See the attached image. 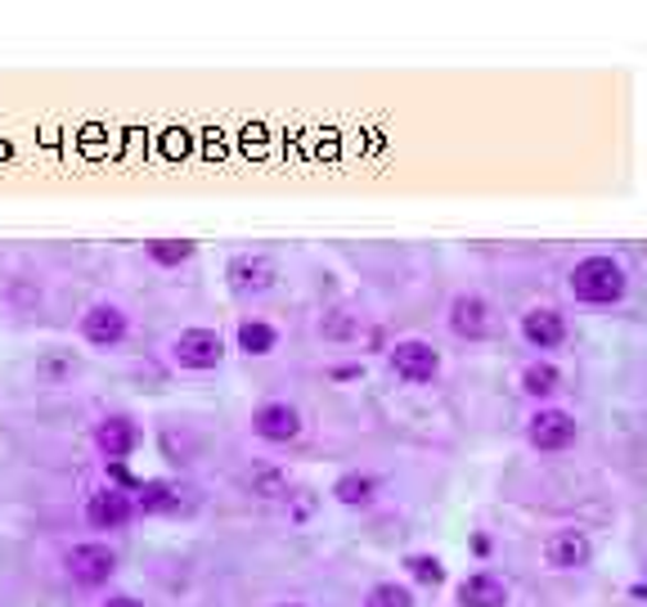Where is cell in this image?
<instances>
[{
	"label": "cell",
	"mask_w": 647,
	"mask_h": 607,
	"mask_svg": "<svg viewBox=\"0 0 647 607\" xmlns=\"http://www.w3.org/2000/svg\"><path fill=\"white\" fill-rule=\"evenodd\" d=\"M566 284H571V297L575 302H585V306H612V302L625 297V270L612 257H585V261H575Z\"/></svg>",
	"instance_id": "obj_1"
},
{
	"label": "cell",
	"mask_w": 647,
	"mask_h": 607,
	"mask_svg": "<svg viewBox=\"0 0 647 607\" xmlns=\"http://www.w3.org/2000/svg\"><path fill=\"white\" fill-rule=\"evenodd\" d=\"M225 337L208 324H193V328H180L171 343H167V360L184 374H212L225 365Z\"/></svg>",
	"instance_id": "obj_2"
},
{
	"label": "cell",
	"mask_w": 647,
	"mask_h": 607,
	"mask_svg": "<svg viewBox=\"0 0 647 607\" xmlns=\"http://www.w3.org/2000/svg\"><path fill=\"white\" fill-rule=\"evenodd\" d=\"M77 337L95 352H117L126 337H131V311H126L121 302H113V297H99V302H91L82 311Z\"/></svg>",
	"instance_id": "obj_3"
},
{
	"label": "cell",
	"mask_w": 647,
	"mask_h": 607,
	"mask_svg": "<svg viewBox=\"0 0 647 607\" xmlns=\"http://www.w3.org/2000/svg\"><path fill=\"white\" fill-rule=\"evenodd\" d=\"M121 558L113 545H104V540H82V545H73L68 554H63V572H68L73 585L82 589H104L113 576H117Z\"/></svg>",
	"instance_id": "obj_4"
},
{
	"label": "cell",
	"mask_w": 647,
	"mask_h": 607,
	"mask_svg": "<svg viewBox=\"0 0 647 607\" xmlns=\"http://www.w3.org/2000/svg\"><path fill=\"white\" fill-rule=\"evenodd\" d=\"M131 504H136V517L140 513L145 517H180L199 504V491L176 482V478H145V482H136Z\"/></svg>",
	"instance_id": "obj_5"
},
{
	"label": "cell",
	"mask_w": 647,
	"mask_h": 607,
	"mask_svg": "<svg viewBox=\"0 0 647 607\" xmlns=\"http://www.w3.org/2000/svg\"><path fill=\"white\" fill-rule=\"evenodd\" d=\"M275 284H279V265H275V257H266V252H234V257L225 261V289H230L234 297H243V302L266 297Z\"/></svg>",
	"instance_id": "obj_6"
},
{
	"label": "cell",
	"mask_w": 647,
	"mask_h": 607,
	"mask_svg": "<svg viewBox=\"0 0 647 607\" xmlns=\"http://www.w3.org/2000/svg\"><path fill=\"white\" fill-rule=\"evenodd\" d=\"M91 441H95V450H99L104 463H126V459H131V454L145 446V428H140L131 415L113 410V415H104V419L91 428Z\"/></svg>",
	"instance_id": "obj_7"
},
{
	"label": "cell",
	"mask_w": 647,
	"mask_h": 607,
	"mask_svg": "<svg viewBox=\"0 0 647 607\" xmlns=\"http://www.w3.org/2000/svg\"><path fill=\"white\" fill-rule=\"evenodd\" d=\"M386 365L401 383H432L441 374V352L427 343V337H396L392 347H386Z\"/></svg>",
	"instance_id": "obj_8"
},
{
	"label": "cell",
	"mask_w": 647,
	"mask_h": 607,
	"mask_svg": "<svg viewBox=\"0 0 647 607\" xmlns=\"http://www.w3.org/2000/svg\"><path fill=\"white\" fill-rule=\"evenodd\" d=\"M86 526L91 531H126L136 522V504H131V491H117V486H95L86 495V509H82Z\"/></svg>",
	"instance_id": "obj_9"
},
{
	"label": "cell",
	"mask_w": 647,
	"mask_h": 607,
	"mask_svg": "<svg viewBox=\"0 0 647 607\" xmlns=\"http://www.w3.org/2000/svg\"><path fill=\"white\" fill-rule=\"evenodd\" d=\"M301 410L297 405H288V400H262L252 410V437L256 441H266V446H288V441H297L301 437Z\"/></svg>",
	"instance_id": "obj_10"
},
{
	"label": "cell",
	"mask_w": 647,
	"mask_h": 607,
	"mask_svg": "<svg viewBox=\"0 0 647 607\" xmlns=\"http://www.w3.org/2000/svg\"><path fill=\"white\" fill-rule=\"evenodd\" d=\"M575 437H580L575 415L553 410V405H540V410L527 419V441H531L535 450H544V454H558V450L575 446Z\"/></svg>",
	"instance_id": "obj_11"
},
{
	"label": "cell",
	"mask_w": 647,
	"mask_h": 607,
	"mask_svg": "<svg viewBox=\"0 0 647 607\" xmlns=\"http://www.w3.org/2000/svg\"><path fill=\"white\" fill-rule=\"evenodd\" d=\"M445 324L455 337H464V343H486V337L495 333V311L481 293H459L455 302H449Z\"/></svg>",
	"instance_id": "obj_12"
},
{
	"label": "cell",
	"mask_w": 647,
	"mask_h": 607,
	"mask_svg": "<svg viewBox=\"0 0 647 607\" xmlns=\"http://www.w3.org/2000/svg\"><path fill=\"white\" fill-rule=\"evenodd\" d=\"M590 558H594V540L580 526H558L544 540V563L553 572H580V567H590Z\"/></svg>",
	"instance_id": "obj_13"
},
{
	"label": "cell",
	"mask_w": 647,
	"mask_h": 607,
	"mask_svg": "<svg viewBox=\"0 0 647 607\" xmlns=\"http://www.w3.org/2000/svg\"><path fill=\"white\" fill-rule=\"evenodd\" d=\"M522 337H527L535 352H553V347L566 343V320L553 306H531L522 315Z\"/></svg>",
	"instance_id": "obj_14"
},
{
	"label": "cell",
	"mask_w": 647,
	"mask_h": 607,
	"mask_svg": "<svg viewBox=\"0 0 647 607\" xmlns=\"http://www.w3.org/2000/svg\"><path fill=\"white\" fill-rule=\"evenodd\" d=\"M77 374H82V356L73 347H45L32 365V378L41 387H68Z\"/></svg>",
	"instance_id": "obj_15"
},
{
	"label": "cell",
	"mask_w": 647,
	"mask_h": 607,
	"mask_svg": "<svg viewBox=\"0 0 647 607\" xmlns=\"http://www.w3.org/2000/svg\"><path fill=\"white\" fill-rule=\"evenodd\" d=\"M455 603L459 607H508V585L495 572H473V576L459 580Z\"/></svg>",
	"instance_id": "obj_16"
},
{
	"label": "cell",
	"mask_w": 647,
	"mask_h": 607,
	"mask_svg": "<svg viewBox=\"0 0 647 607\" xmlns=\"http://www.w3.org/2000/svg\"><path fill=\"white\" fill-rule=\"evenodd\" d=\"M234 347L243 356H271L279 347V328L271 320H262V315H243L238 328H234Z\"/></svg>",
	"instance_id": "obj_17"
},
{
	"label": "cell",
	"mask_w": 647,
	"mask_h": 607,
	"mask_svg": "<svg viewBox=\"0 0 647 607\" xmlns=\"http://www.w3.org/2000/svg\"><path fill=\"white\" fill-rule=\"evenodd\" d=\"M329 495L342 509H369L378 500V478H373V472H342V478L329 486Z\"/></svg>",
	"instance_id": "obj_18"
},
{
	"label": "cell",
	"mask_w": 647,
	"mask_h": 607,
	"mask_svg": "<svg viewBox=\"0 0 647 607\" xmlns=\"http://www.w3.org/2000/svg\"><path fill=\"white\" fill-rule=\"evenodd\" d=\"M247 495H256V500H288L293 495V478L284 468H275V463H262V468H252L247 472Z\"/></svg>",
	"instance_id": "obj_19"
},
{
	"label": "cell",
	"mask_w": 647,
	"mask_h": 607,
	"mask_svg": "<svg viewBox=\"0 0 647 607\" xmlns=\"http://www.w3.org/2000/svg\"><path fill=\"white\" fill-rule=\"evenodd\" d=\"M193 257H199V243H189V239H149L145 243V261H153L158 270H180Z\"/></svg>",
	"instance_id": "obj_20"
},
{
	"label": "cell",
	"mask_w": 647,
	"mask_h": 607,
	"mask_svg": "<svg viewBox=\"0 0 647 607\" xmlns=\"http://www.w3.org/2000/svg\"><path fill=\"white\" fill-rule=\"evenodd\" d=\"M558 387H562V369H558V365H549V360H535V365H527V369H522V391H527V396H535V400H549Z\"/></svg>",
	"instance_id": "obj_21"
},
{
	"label": "cell",
	"mask_w": 647,
	"mask_h": 607,
	"mask_svg": "<svg viewBox=\"0 0 647 607\" xmlns=\"http://www.w3.org/2000/svg\"><path fill=\"white\" fill-rule=\"evenodd\" d=\"M364 607H414V589L410 585H396V580H378L364 594Z\"/></svg>",
	"instance_id": "obj_22"
},
{
	"label": "cell",
	"mask_w": 647,
	"mask_h": 607,
	"mask_svg": "<svg viewBox=\"0 0 647 607\" xmlns=\"http://www.w3.org/2000/svg\"><path fill=\"white\" fill-rule=\"evenodd\" d=\"M319 333L329 337V343H347V337L360 333V315H351L347 306H338V311H329V315L319 320Z\"/></svg>",
	"instance_id": "obj_23"
},
{
	"label": "cell",
	"mask_w": 647,
	"mask_h": 607,
	"mask_svg": "<svg viewBox=\"0 0 647 607\" xmlns=\"http://www.w3.org/2000/svg\"><path fill=\"white\" fill-rule=\"evenodd\" d=\"M405 572H410L418 585H432V589L445 580V567H441L436 554H410V558H405Z\"/></svg>",
	"instance_id": "obj_24"
},
{
	"label": "cell",
	"mask_w": 647,
	"mask_h": 607,
	"mask_svg": "<svg viewBox=\"0 0 647 607\" xmlns=\"http://www.w3.org/2000/svg\"><path fill=\"white\" fill-rule=\"evenodd\" d=\"M315 504H319V495H315V491H306V486H301V491H293V495H288V522H297V526H301V522H310Z\"/></svg>",
	"instance_id": "obj_25"
},
{
	"label": "cell",
	"mask_w": 647,
	"mask_h": 607,
	"mask_svg": "<svg viewBox=\"0 0 647 607\" xmlns=\"http://www.w3.org/2000/svg\"><path fill=\"white\" fill-rule=\"evenodd\" d=\"M99 607H145V603H140L136 594H108Z\"/></svg>",
	"instance_id": "obj_26"
},
{
	"label": "cell",
	"mask_w": 647,
	"mask_h": 607,
	"mask_svg": "<svg viewBox=\"0 0 647 607\" xmlns=\"http://www.w3.org/2000/svg\"><path fill=\"white\" fill-rule=\"evenodd\" d=\"M275 607H301V603H275Z\"/></svg>",
	"instance_id": "obj_27"
}]
</instances>
